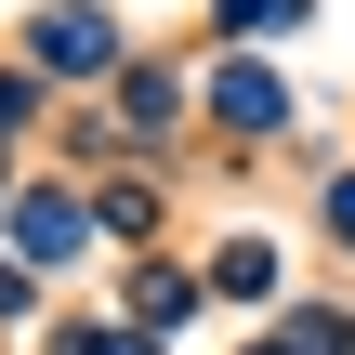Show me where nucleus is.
Masks as SVG:
<instances>
[{"mask_svg":"<svg viewBox=\"0 0 355 355\" xmlns=\"http://www.w3.org/2000/svg\"><path fill=\"white\" fill-rule=\"evenodd\" d=\"M40 53H53V66H105V13H53Z\"/></svg>","mask_w":355,"mask_h":355,"instance_id":"nucleus-1","label":"nucleus"},{"mask_svg":"<svg viewBox=\"0 0 355 355\" xmlns=\"http://www.w3.org/2000/svg\"><path fill=\"white\" fill-rule=\"evenodd\" d=\"M224 119H277V79L263 66H224Z\"/></svg>","mask_w":355,"mask_h":355,"instance_id":"nucleus-2","label":"nucleus"},{"mask_svg":"<svg viewBox=\"0 0 355 355\" xmlns=\"http://www.w3.org/2000/svg\"><path fill=\"white\" fill-rule=\"evenodd\" d=\"M329 224H343V237H355V184H343V198H329Z\"/></svg>","mask_w":355,"mask_h":355,"instance_id":"nucleus-3","label":"nucleus"}]
</instances>
